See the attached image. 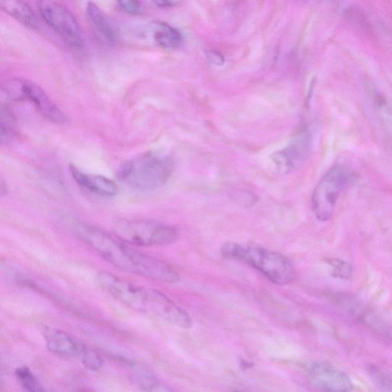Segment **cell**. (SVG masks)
I'll return each instance as SVG.
<instances>
[{
	"label": "cell",
	"instance_id": "obj_10",
	"mask_svg": "<svg viewBox=\"0 0 392 392\" xmlns=\"http://www.w3.org/2000/svg\"><path fill=\"white\" fill-rule=\"evenodd\" d=\"M308 380L320 391L345 392L353 390L350 378L326 363H315L308 371Z\"/></svg>",
	"mask_w": 392,
	"mask_h": 392
},
{
	"label": "cell",
	"instance_id": "obj_24",
	"mask_svg": "<svg viewBox=\"0 0 392 392\" xmlns=\"http://www.w3.org/2000/svg\"><path fill=\"white\" fill-rule=\"evenodd\" d=\"M152 1L161 8H167L177 3V0H152Z\"/></svg>",
	"mask_w": 392,
	"mask_h": 392
},
{
	"label": "cell",
	"instance_id": "obj_6",
	"mask_svg": "<svg viewBox=\"0 0 392 392\" xmlns=\"http://www.w3.org/2000/svg\"><path fill=\"white\" fill-rule=\"evenodd\" d=\"M115 235L139 246H162L177 240L178 232L168 224L150 219L120 220L114 225Z\"/></svg>",
	"mask_w": 392,
	"mask_h": 392
},
{
	"label": "cell",
	"instance_id": "obj_8",
	"mask_svg": "<svg viewBox=\"0 0 392 392\" xmlns=\"http://www.w3.org/2000/svg\"><path fill=\"white\" fill-rule=\"evenodd\" d=\"M38 8L40 16L70 46L81 49L84 40L78 21L65 6L52 1L41 0Z\"/></svg>",
	"mask_w": 392,
	"mask_h": 392
},
{
	"label": "cell",
	"instance_id": "obj_19",
	"mask_svg": "<svg viewBox=\"0 0 392 392\" xmlns=\"http://www.w3.org/2000/svg\"><path fill=\"white\" fill-rule=\"evenodd\" d=\"M368 372L378 388L383 391H392V374L375 366H369Z\"/></svg>",
	"mask_w": 392,
	"mask_h": 392
},
{
	"label": "cell",
	"instance_id": "obj_18",
	"mask_svg": "<svg viewBox=\"0 0 392 392\" xmlns=\"http://www.w3.org/2000/svg\"><path fill=\"white\" fill-rule=\"evenodd\" d=\"M17 379L20 386L28 391H43V386L38 381L37 378L32 373V371L26 367H19L15 371Z\"/></svg>",
	"mask_w": 392,
	"mask_h": 392
},
{
	"label": "cell",
	"instance_id": "obj_2",
	"mask_svg": "<svg viewBox=\"0 0 392 392\" xmlns=\"http://www.w3.org/2000/svg\"><path fill=\"white\" fill-rule=\"evenodd\" d=\"M97 282L104 291L132 310L159 317L181 328L192 326L187 313L159 291L132 284L104 271L97 275Z\"/></svg>",
	"mask_w": 392,
	"mask_h": 392
},
{
	"label": "cell",
	"instance_id": "obj_14",
	"mask_svg": "<svg viewBox=\"0 0 392 392\" xmlns=\"http://www.w3.org/2000/svg\"><path fill=\"white\" fill-rule=\"evenodd\" d=\"M1 8L21 24L30 29H37V17L30 6L23 0H1Z\"/></svg>",
	"mask_w": 392,
	"mask_h": 392
},
{
	"label": "cell",
	"instance_id": "obj_11",
	"mask_svg": "<svg viewBox=\"0 0 392 392\" xmlns=\"http://www.w3.org/2000/svg\"><path fill=\"white\" fill-rule=\"evenodd\" d=\"M44 339L49 351L61 356L79 358L86 346L72 335L57 329L46 328Z\"/></svg>",
	"mask_w": 392,
	"mask_h": 392
},
{
	"label": "cell",
	"instance_id": "obj_13",
	"mask_svg": "<svg viewBox=\"0 0 392 392\" xmlns=\"http://www.w3.org/2000/svg\"><path fill=\"white\" fill-rule=\"evenodd\" d=\"M149 32L153 43L164 49H177L184 43L183 35L176 28L163 22L150 24Z\"/></svg>",
	"mask_w": 392,
	"mask_h": 392
},
{
	"label": "cell",
	"instance_id": "obj_5",
	"mask_svg": "<svg viewBox=\"0 0 392 392\" xmlns=\"http://www.w3.org/2000/svg\"><path fill=\"white\" fill-rule=\"evenodd\" d=\"M355 179V173L346 166L335 165L329 170L312 195V209L317 220L325 222L332 218L340 195Z\"/></svg>",
	"mask_w": 392,
	"mask_h": 392
},
{
	"label": "cell",
	"instance_id": "obj_23",
	"mask_svg": "<svg viewBox=\"0 0 392 392\" xmlns=\"http://www.w3.org/2000/svg\"><path fill=\"white\" fill-rule=\"evenodd\" d=\"M206 54L208 60L216 66H222L225 62L223 55L218 52L209 50Z\"/></svg>",
	"mask_w": 392,
	"mask_h": 392
},
{
	"label": "cell",
	"instance_id": "obj_3",
	"mask_svg": "<svg viewBox=\"0 0 392 392\" xmlns=\"http://www.w3.org/2000/svg\"><path fill=\"white\" fill-rule=\"evenodd\" d=\"M222 255L229 260L251 266L277 284H288L295 277L293 266L288 257L255 244L235 242L224 244Z\"/></svg>",
	"mask_w": 392,
	"mask_h": 392
},
{
	"label": "cell",
	"instance_id": "obj_1",
	"mask_svg": "<svg viewBox=\"0 0 392 392\" xmlns=\"http://www.w3.org/2000/svg\"><path fill=\"white\" fill-rule=\"evenodd\" d=\"M75 231L84 242L119 269L162 283L179 281L178 273L170 265L126 246L100 228L77 222Z\"/></svg>",
	"mask_w": 392,
	"mask_h": 392
},
{
	"label": "cell",
	"instance_id": "obj_4",
	"mask_svg": "<svg viewBox=\"0 0 392 392\" xmlns=\"http://www.w3.org/2000/svg\"><path fill=\"white\" fill-rule=\"evenodd\" d=\"M170 157L146 153L126 161L118 170V178L126 186L139 192H152L164 186L172 176Z\"/></svg>",
	"mask_w": 392,
	"mask_h": 392
},
{
	"label": "cell",
	"instance_id": "obj_7",
	"mask_svg": "<svg viewBox=\"0 0 392 392\" xmlns=\"http://www.w3.org/2000/svg\"><path fill=\"white\" fill-rule=\"evenodd\" d=\"M2 92L12 101L32 103L48 121L57 124L68 122V119L64 112L56 106L37 84L23 79H11L3 84Z\"/></svg>",
	"mask_w": 392,
	"mask_h": 392
},
{
	"label": "cell",
	"instance_id": "obj_17",
	"mask_svg": "<svg viewBox=\"0 0 392 392\" xmlns=\"http://www.w3.org/2000/svg\"><path fill=\"white\" fill-rule=\"evenodd\" d=\"M132 379L137 386L142 390L148 391H166L161 386L155 376L145 370L135 371V373L133 374Z\"/></svg>",
	"mask_w": 392,
	"mask_h": 392
},
{
	"label": "cell",
	"instance_id": "obj_16",
	"mask_svg": "<svg viewBox=\"0 0 392 392\" xmlns=\"http://www.w3.org/2000/svg\"><path fill=\"white\" fill-rule=\"evenodd\" d=\"M17 119L8 107H1V117H0V127H1V144H9L18 136Z\"/></svg>",
	"mask_w": 392,
	"mask_h": 392
},
{
	"label": "cell",
	"instance_id": "obj_21",
	"mask_svg": "<svg viewBox=\"0 0 392 392\" xmlns=\"http://www.w3.org/2000/svg\"><path fill=\"white\" fill-rule=\"evenodd\" d=\"M79 359L84 366L90 371H97L102 366L103 361L100 355L87 346L84 348Z\"/></svg>",
	"mask_w": 392,
	"mask_h": 392
},
{
	"label": "cell",
	"instance_id": "obj_12",
	"mask_svg": "<svg viewBox=\"0 0 392 392\" xmlns=\"http://www.w3.org/2000/svg\"><path fill=\"white\" fill-rule=\"evenodd\" d=\"M72 177L85 190L103 197H114L118 193V187L114 181L100 175L84 173L74 166H70Z\"/></svg>",
	"mask_w": 392,
	"mask_h": 392
},
{
	"label": "cell",
	"instance_id": "obj_9",
	"mask_svg": "<svg viewBox=\"0 0 392 392\" xmlns=\"http://www.w3.org/2000/svg\"><path fill=\"white\" fill-rule=\"evenodd\" d=\"M312 136L306 129L301 131L291 144L272 157L276 170L282 174H289L299 169L311 150Z\"/></svg>",
	"mask_w": 392,
	"mask_h": 392
},
{
	"label": "cell",
	"instance_id": "obj_22",
	"mask_svg": "<svg viewBox=\"0 0 392 392\" xmlns=\"http://www.w3.org/2000/svg\"><path fill=\"white\" fill-rule=\"evenodd\" d=\"M121 10L130 15H136L141 11V6L139 0H117Z\"/></svg>",
	"mask_w": 392,
	"mask_h": 392
},
{
	"label": "cell",
	"instance_id": "obj_20",
	"mask_svg": "<svg viewBox=\"0 0 392 392\" xmlns=\"http://www.w3.org/2000/svg\"><path fill=\"white\" fill-rule=\"evenodd\" d=\"M331 268V275L333 277L347 280L353 276L352 266L340 258H331L327 261Z\"/></svg>",
	"mask_w": 392,
	"mask_h": 392
},
{
	"label": "cell",
	"instance_id": "obj_15",
	"mask_svg": "<svg viewBox=\"0 0 392 392\" xmlns=\"http://www.w3.org/2000/svg\"><path fill=\"white\" fill-rule=\"evenodd\" d=\"M86 12L90 22L92 23L95 29L109 43H115L116 39L115 30L99 7L93 2H88L86 6Z\"/></svg>",
	"mask_w": 392,
	"mask_h": 392
}]
</instances>
